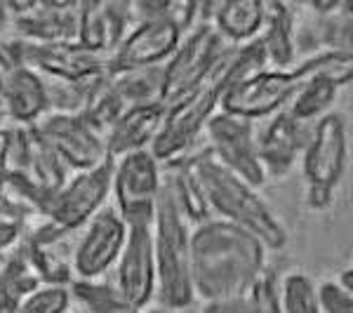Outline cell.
I'll return each instance as SVG.
<instances>
[{"label": "cell", "instance_id": "obj_11", "mask_svg": "<svg viewBox=\"0 0 353 313\" xmlns=\"http://www.w3.org/2000/svg\"><path fill=\"white\" fill-rule=\"evenodd\" d=\"M184 38V28L170 17H149L128 28L113 54L109 57V71H134V68L163 66Z\"/></svg>", "mask_w": 353, "mask_h": 313}, {"label": "cell", "instance_id": "obj_29", "mask_svg": "<svg viewBox=\"0 0 353 313\" xmlns=\"http://www.w3.org/2000/svg\"><path fill=\"white\" fill-rule=\"evenodd\" d=\"M71 292L64 285H38L26 294L17 313H71Z\"/></svg>", "mask_w": 353, "mask_h": 313}, {"label": "cell", "instance_id": "obj_25", "mask_svg": "<svg viewBox=\"0 0 353 313\" xmlns=\"http://www.w3.org/2000/svg\"><path fill=\"white\" fill-rule=\"evenodd\" d=\"M68 292H71L73 304H78L76 313H141L118 292L113 281L106 276L94 278V281L73 278Z\"/></svg>", "mask_w": 353, "mask_h": 313}, {"label": "cell", "instance_id": "obj_5", "mask_svg": "<svg viewBox=\"0 0 353 313\" xmlns=\"http://www.w3.org/2000/svg\"><path fill=\"white\" fill-rule=\"evenodd\" d=\"M349 137L346 123L337 113H327L313 123L301 151V172L309 186L306 203L311 210H327L346 170Z\"/></svg>", "mask_w": 353, "mask_h": 313}, {"label": "cell", "instance_id": "obj_22", "mask_svg": "<svg viewBox=\"0 0 353 313\" xmlns=\"http://www.w3.org/2000/svg\"><path fill=\"white\" fill-rule=\"evenodd\" d=\"M266 3L261 0H231V3H217L212 10L210 24L226 43L238 48L254 38H259L264 26Z\"/></svg>", "mask_w": 353, "mask_h": 313}, {"label": "cell", "instance_id": "obj_16", "mask_svg": "<svg viewBox=\"0 0 353 313\" xmlns=\"http://www.w3.org/2000/svg\"><path fill=\"white\" fill-rule=\"evenodd\" d=\"M81 3H5L12 36L26 43H76Z\"/></svg>", "mask_w": 353, "mask_h": 313}, {"label": "cell", "instance_id": "obj_10", "mask_svg": "<svg viewBox=\"0 0 353 313\" xmlns=\"http://www.w3.org/2000/svg\"><path fill=\"white\" fill-rule=\"evenodd\" d=\"M299 81L290 68L288 71L261 68L252 76L231 83L224 90L219 111L250 123L264 121V118H271L285 109Z\"/></svg>", "mask_w": 353, "mask_h": 313}, {"label": "cell", "instance_id": "obj_20", "mask_svg": "<svg viewBox=\"0 0 353 313\" xmlns=\"http://www.w3.org/2000/svg\"><path fill=\"white\" fill-rule=\"evenodd\" d=\"M165 104H144L132 106L111 125V130L104 134V149L111 161H118L123 156L137 151H149L153 139L161 132L165 121Z\"/></svg>", "mask_w": 353, "mask_h": 313}, {"label": "cell", "instance_id": "obj_31", "mask_svg": "<svg viewBox=\"0 0 353 313\" xmlns=\"http://www.w3.org/2000/svg\"><path fill=\"white\" fill-rule=\"evenodd\" d=\"M26 214L19 208H14L0 189V254H8L10 250L19 245L24 236Z\"/></svg>", "mask_w": 353, "mask_h": 313}, {"label": "cell", "instance_id": "obj_7", "mask_svg": "<svg viewBox=\"0 0 353 313\" xmlns=\"http://www.w3.org/2000/svg\"><path fill=\"white\" fill-rule=\"evenodd\" d=\"M163 186V165L151 151H137L113 161V210L128 226L153 224Z\"/></svg>", "mask_w": 353, "mask_h": 313}, {"label": "cell", "instance_id": "obj_3", "mask_svg": "<svg viewBox=\"0 0 353 313\" xmlns=\"http://www.w3.org/2000/svg\"><path fill=\"white\" fill-rule=\"evenodd\" d=\"M231 48L217 66L208 73L198 85H193L189 92H184L176 101L168 106L165 121L161 125V132L151 144V156L158 163H172L184 153L193 149L198 137L205 132L210 118L219 111V101L224 90L229 88V68H231Z\"/></svg>", "mask_w": 353, "mask_h": 313}, {"label": "cell", "instance_id": "obj_12", "mask_svg": "<svg viewBox=\"0 0 353 313\" xmlns=\"http://www.w3.org/2000/svg\"><path fill=\"white\" fill-rule=\"evenodd\" d=\"M125 238H128V224L118 217L113 208H101L81 229L71 252L73 278L81 281L104 278L116 266Z\"/></svg>", "mask_w": 353, "mask_h": 313}, {"label": "cell", "instance_id": "obj_27", "mask_svg": "<svg viewBox=\"0 0 353 313\" xmlns=\"http://www.w3.org/2000/svg\"><path fill=\"white\" fill-rule=\"evenodd\" d=\"M290 71L294 73L297 81L304 78H327V81L337 83L339 88L351 81V54L344 50H325L306 57L301 64L292 66Z\"/></svg>", "mask_w": 353, "mask_h": 313}, {"label": "cell", "instance_id": "obj_39", "mask_svg": "<svg viewBox=\"0 0 353 313\" xmlns=\"http://www.w3.org/2000/svg\"><path fill=\"white\" fill-rule=\"evenodd\" d=\"M71 313H76V311H71Z\"/></svg>", "mask_w": 353, "mask_h": 313}, {"label": "cell", "instance_id": "obj_30", "mask_svg": "<svg viewBox=\"0 0 353 313\" xmlns=\"http://www.w3.org/2000/svg\"><path fill=\"white\" fill-rule=\"evenodd\" d=\"M248 299V313H283L281 309V292H278V276L266 266L252 287L245 294Z\"/></svg>", "mask_w": 353, "mask_h": 313}, {"label": "cell", "instance_id": "obj_2", "mask_svg": "<svg viewBox=\"0 0 353 313\" xmlns=\"http://www.w3.org/2000/svg\"><path fill=\"white\" fill-rule=\"evenodd\" d=\"M172 163L189 168L212 217L231 221L252 233L266 250H283L288 245V231L271 205L259 196L254 186L221 168L208 149L196 153L191 149Z\"/></svg>", "mask_w": 353, "mask_h": 313}, {"label": "cell", "instance_id": "obj_37", "mask_svg": "<svg viewBox=\"0 0 353 313\" xmlns=\"http://www.w3.org/2000/svg\"><path fill=\"white\" fill-rule=\"evenodd\" d=\"M5 125V118H3V113H0V128H3Z\"/></svg>", "mask_w": 353, "mask_h": 313}, {"label": "cell", "instance_id": "obj_13", "mask_svg": "<svg viewBox=\"0 0 353 313\" xmlns=\"http://www.w3.org/2000/svg\"><path fill=\"white\" fill-rule=\"evenodd\" d=\"M36 132L41 139L52 149V153L64 163L66 170H90L94 165L104 163L106 149H104V137L94 132L83 116H73V113H45L38 121Z\"/></svg>", "mask_w": 353, "mask_h": 313}, {"label": "cell", "instance_id": "obj_18", "mask_svg": "<svg viewBox=\"0 0 353 313\" xmlns=\"http://www.w3.org/2000/svg\"><path fill=\"white\" fill-rule=\"evenodd\" d=\"M313 125L290 118L285 109L269 118L266 128L257 132V153L266 179L285 177L294 161L301 156Z\"/></svg>", "mask_w": 353, "mask_h": 313}, {"label": "cell", "instance_id": "obj_34", "mask_svg": "<svg viewBox=\"0 0 353 313\" xmlns=\"http://www.w3.org/2000/svg\"><path fill=\"white\" fill-rule=\"evenodd\" d=\"M337 283L344 290H349V292H353V271L351 269H346V271H341L339 273V278H337Z\"/></svg>", "mask_w": 353, "mask_h": 313}, {"label": "cell", "instance_id": "obj_9", "mask_svg": "<svg viewBox=\"0 0 353 313\" xmlns=\"http://www.w3.org/2000/svg\"><path fill=\"white\" fill-rule=\"evenodd\" d=\"M205 139H208L205 149L221 168H226L236 177L248 181L254 189L266 184V174L261 170L257 153L254 123L217 111L205 128Z\"/></svg>", "mask_w": 353, "mask_h": 313}, {"label": "cell", "instance_id": "obj_6", "mask_svg": "<svg viewBox=\"0 0 353 313\" xmlns=\"http://www.w3.org/2000/svg\"><path fill=\"white\" fill-rule=\"evenodd\" d=\"M233 45L214 31L210 21L196 24L189 33H184L174 54L161 66V101L170 106L193 85H198L217 66Z\"/></svg>", "mask_w": 353, "mask_h": 313}, {"label": "cell", "instance_id": "obj_24", "mask_svg": "<svg viewBox=\"0 0 353 313\" xmlns=\"http://www.w3.org/2000/svg\"><path fill=\"white\" fill-rule=\"evenodd\" d=\"M59 241H19L21 252L43 285H64L73 283L71 257H64L59 250Z\"/></svg>", "mask_w": 353, "mask_h": 313}, {"label": "cell", "instance_id": "obj_26", "mask_svg": "<svg viewBox=\"0 0 353 313\" xmlns=\"http://www.w3.org/2000/svg\"><path fill=\"white\" fill-rule=\"evenodd\" d=\"M38 285L43 283L31 271L21 245L12 248L0 266V313H17L26 294H31Z\"/></svg>", "mask_w": 353, "mask_h": 313}, {"label": "cell", "instance_id": "obj_4", "mask_svg": "<svg viewBox=\"0 0 353 313\" xmlns=\"http://www.w3.org/2000/svg\"><path fill=\"white\" fill-rule=\"evenodd\" d=\"M153 261H156V299L165 309L181 311L191 306L189 238L191 226L176 210L168 181L163 177L161 196L153 214Z\"/></svg>", "mask_w": 353, "mask_h": 313}, {"label": "cell", "instance_id": "obj_38", "mask_svg": "<svg viewBox=\"0 0 353 313\" xmlns=\"http://www.w3.org/2000/svg\"><path fill=\"white\" fill-rule=\"evenodd\" d=\"M0 189H3V179H0Z\"/></svg>", "mask_w": 353, "mask_h": 313}, {"label": "cell", "instance_id": "obj_14", "mask_svg": "<svg viewBox=\"0 0 353 313\" xmlns=\"http://www.w3.org/2000/svg\"><path fill=\"white\" fill-rule=\"evenodd\" d=\"M113 285L134 309L144 311L156 297V261H153L151 224L128 226V238L113 266Z\"/></svg>", "mask_w": 353, "mask_h": 313}, {"label": "cell", "instance_id": "obj_15", "mask_svg": "<svg viewBox=\"0 0 353 313\" xmlns=\"http://www.w3.org/2000/svg\"><path fill=\"white\" fill-rule=\"evenodd\" d=\"M24 61L45 81L90 83L109 73V61L78 43H26Z\"/></svg>", "mask_w": 353, "mask_h": 313}, {"label": "cell", "instance_id": "obj_36", "mask_svg": "<svg viewBox=\"0 0 353 313\" xmlns=\"http://www.w3.org/2000/svg\"><path fill=\"white\" fill-rule=\"evenodd\" d=\"M144 313H163L161 309H151V311H144Z\"/></svg>", "mask_w": 353, "mask_h": 313}, {"label": "cell", "instance_id": "obj_21", "mask_svg": "<svg viewBox=\"0 0 353 313\" xmlns=\"http://www.w3.org/2000/svg\"><path fill=\"white\" fill-rule=\"evenodd\" d=\"M259 43L266 57V66L273 68V71L292 68L294 52H297V38H294V19L288 5L266 3Z\"/></svg>", "mask_w": 353, "mask_h": 313}, {"label": "cell", "instance_id": "obj_28", "mask_svg": "<svg viewBox=\"0 0 353 313\" xmlns=\"http://www.w3.org/2000/svg\"><path fill=\"white\" fill-rule=\"evenodd\" d=\"M278 292L283 313H321L316 285L304 273H288L283 281H278Z\"/></svg>", "mask_w": 353, "mask_h": 313}, {"label": "cell", "instance_id": "obj_8", "mask_svg": "<svg viewBox=\"0 0 353 313\" xmlns=\"http://www.w3.org/2000/svg\"><path fill=\"white\" fill-rule=\"evenodd\" d=\"M111 158H106L104 163L94 165L90 170L76 172L57 191L45 217L52 221L61 233L81 231L101 208H106V201L111 196Z\"/></svg>", "mask_w": 353, "mask_h": 313}, {"label": "cell", "instance_id": "obj_33", "mask_svg": "<svg viewBox=\"0 0 353 313\" xmlns=\"http://www.w3.org/2000/svg\"><path fill=\"white\" fill-rule=\"evenodd\" d=\"M203 313H248V299H245V294H243V297L205 301Z\"/></svg>", "mask_w": 353, "mask_h": 313}, {"label": "cell", "instance_id": "obj_23", "mask_svg": "<svg viewBox=\"0 0 353 313\" xmlns=\"http://www.w3.org/2000/svg\"><path fill=\"white\" fill-rule=\"evenodd\" d=\"M337 92L339 85L327 81V78H304V81H299L292 99L288 101L285 113L304 125H313L323 116L332 113Z\"/></svg>", "mask_w": 353, "mask_h": 313}, {"label": "cell", "instance_id": "obj_1", "mask_svg": "<svg viewBox=\"0 0 353 313\" xmlns=\"http://www.w3.org/2000/svg\"><path fill=\"white\" fill-rule=\"evenodd\" d=\"M266 252L252 233L231 221L210 217L193 226L189 238L193 297L214 301L248 294L266 269Z\"/></svg>", "mask_w": 353, "mask_h": 313}, {"label": "cell", "instance_id": "obj_19", "mask_svg": "<svg viewBox=\"0 0 353 313\" xmlns=\"http://www.w3.org/2000/svg\"><path fill=\"white\" fill-rule=\"evenodd\" d=\"M0 113L10 125H36L48 113V88L43 78L28 66L3 76Z\"/></svg>", "mask_w": 353, "mask_h": 313}, {"label": "cell", "instance_id": "obj_32", "mask_svg": "<svg viewBox=\"0 0 353 313\" xmlns=\"http://www.w3.org/2000/svg\"><path fill=\"white\" fill-rule=\"evenodd\" d=\"M316 294L321 313H353V292L344 290L337 281H323Z\"/></svg>", "mask_w": 353, "mask_h": 313}, {"label": "cell", "instance_id": "obj_17", "mask_svg": "<svg viewBox=\"0 0 353 313\" xmlns=\"http://www.w3.org/2000/svg\"><path fill=\"white\" fill-rule=\"evenodd\" d=\"M132 5L130 3H104L88 0L78 8V33L76 43L92 54L109 59L113 50L132 26Z\"/></svg>", "mask_w": 353, "mask_h": 313}, {"label": "cell", "instance_id": "obj_35", "mask_svg": "<svg viewBox=\"0 0 353 313\" xmlns=\"http://www.w3.org/2000/svg\"><path fill=\"white\" fill-rule=\"evenodd\" d=\"M10 31V19H8V10H5V5L0 3V38L8 36Z\"/></svg>", "mask_w": 353, "mask_h": 313}]
</instances>
